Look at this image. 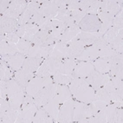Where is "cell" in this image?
I'll return each mask as SVG.
<instances>
[{
    "label": "cell",
    "mask_w": 123,
    "mask_h": 123,
    "mask_svg": "<svg viewBox=\"0 0 123 123\" xmlns=\"http://www.w3.org/2000/svg\"><path fill=\"white\" fill-rule=\"evenodd\" d=\"M68 88L75 101L83 103H90L94 101L95 90L88 85L84 78H73Z\"/></svg>",
    "instance_id": "6da1fadb"
},
{
    "label": "cell",
    "mask_w": 123,
    "mask_h": 123,
    "mask_svg": "<svg viewBox=\"0 0 123 123\" xmlns=\"http://www.w3.org/2000/svg\"><path fill=\"white\" fill-rule=\"evenodd\" d=\"M7 81V88H8V95L7 100L9 101L11 108L17 111H21L23 100H24V88H23L19 84L12 78Z\"/></svg>",
    "instance_id": "7a4b0ae2"
},
{
    "label": "cell",
    "mask_w": 123,
    "mask_h": 123,
    "mask_svg": "<svg viewBox=\"0 0 123 123\" xmlns=\"http://www.w3.org/2000/svg\"><path fill=\"white\" fill-rule=\"evenodd\" d=\"M53 82L54 81H53L52 77H40L35 75L29 81V83L24 88V92L27 95L35 97L43 88Z\"/></svg>",
    "instance_id": "3957f363"
},
{
    "label": "cell",
    "mask_w": 123,
    "mask_h": 123,
    "mask_svg": "<svg viewBox=\"0 0 123 123\" xmlns=\"http://www.w3.org/2000/svg\"><path fill=\"white\" fill-rule=\"evenodd\" d=\"M75 99L71 98L68 101L62 103L56 118V123H74L73 114H74Z\"/></svg>",
    "instance_id": "277c9868"
},
{
    "label": "cell",
    "mask_w": 123,
    "mask_h": 123,
    "mask_svg": "<svg viewBox=\"0 0 123 123\" xmlns=\"http://www.w3.org/2000/svg\"><path fill=\"white\" fill-rule=\"evenodd\" d=\"M80 31L84 32H98L101 26V22L97 15L86 14L79 23Z\"/></svg>",
    "instance_id": "5b68a950"
},
{
    "label": "cell",
    "mask_w": 123,
    "mask_h": 123,
    "mask_svg": "<svg viewBox=\"0 0 123 123\" xmlns=\"http://www.w3.org/2000/svg\"><path fill=\"white\" fill-rule=\"evenodd\" d=\"M55 89H56V84L55 82L46 86L45 88H43L37 95L34 97L35 99V103L38 108H42L49 101L54 98Z\"/></svg>",
    "instance_id": "8992f818"
},
{
    "label": "cell",
    "mask_w": 123,
    "mask_h": 123,
    "mask_svg": "<svg viewBox=\"0 0 123 123\" xmlns=\"http://www.w3.org/2000/svg\"><path fill=\"white\" fill-rule=\"evenodd\" d=\"M92 114L90 112L88 103H83L81 101H75L74 106V114H73V122L83 123L86 119L89 118Z\"/></svg>",
    "instance_id": "52a82bcc"
},
{
    "label": "cell",
    "mask_w": 123,
    "mask_h": 123,
    "mask_svg": "<svg viewBox=\"0 0 123 123\" xmlns=\"http://www.w3.org/2000/svg\"><path fill=\"white\" fill-rule=\"evenodd\" d=\"M31 43L33 46H52L55 43H56L57 41L50 35V33L47 31L39 30L37 33L34 36L32 39L31 40Z\"/></svg>",
    "instance_id": "ba28073f"
},
{
    "label": "cell",
    "mask_w": 123,
    "mask_h": 123,
    "mask_svg": "<svg viewBox=\"0 0 123 123\" xmlns=\"http://www.w3.org/2000/svg\"><path fill=\"white\" fill-rule=\"evenodd\" d=\"M29 1L26 0H12L9 5V8L4 15L11 17L18 20L21 15L25 12L28 7Z\"/></svg>",
    "instance_id": "9c48e42d"
},
{
    "label": "cell",
    "mask_w": 123,
    "mask_h": 123,
    "mask_svg": "<svg viewBox=\"0 0 123 123\" xmlns=\"http://www.w3.org/2000/svg\"><path fill=\"white\" fill-rule=\"evenodd\" d=\"M110 75L108 74H101L100 72L94 70L88 76H87L84 79L88 83L90 87H92L95 90L98 89L100 88L104 87L107 82L109 81Z\"/></svg>",
    "instance_id": "30bf717a"
},
{
    "label": "cell",
    "mask_w": 123,
    "mask_h": 123,
    "mask_svg": "<svg viewBox=\"0 0 123 123\" xmlns=\"http://www.w3.org/2000/svg\"><path fill=\"white\" fill-rule=\"evenodd\" d=\"M94 43L88 42V41H82V40H75L73 39L68 43V58L76 59L77 57L81 55V53L84 50L86 47L92 45Z\"/></svg>",
    "instance_id": "8fae6325"
},
{
    "label": "cell",
    "mask_w": 123,
    "mask_h": 123,
    "mask_svg": "<svg viewBox=\"0 0 123 123\" xmlns=\"http://www.w3.org/2000/svg\"><path fill=\"white\" fill-rule=\"evenodd\" d=\"M94 70H95V68L92 62L77 61L76 65L72 73V77L73 78H86Z\"/></svg>",
    "instance_id": "7c38bea8"
},
{
    "label": "cell",
    "mask_w": 123,
    "mask_h": 123,
    "mask_svg": "<svg viewBox=\"0 0 123 123\" xmlns=\"http://www.w3.org/2000/svg\"><path fill=\"white\" fill-rule=\"evenodd\" d=\"M110 76H116L123 79V54L118 53L116 55L110 58Z\"/></svg>",
    "instance_id": "4fadbf2b"
},
{
    "label": "cell",
    "mask_w": 123,
    "mask_h": 123,
    "mask_svg": "<svg viewBox=\"0 0 123 123\" xmlns=\"http://www.w3.org/2000/svg\"><path fill=\"white\" fill-rule=\"evenodd\" d=\"M38 108H39L36 105V103L31 104L21 108L16 123H33L34 117Z\"/></svg>",
    "instance_id": "5bb4252c"
},
{
    "label": "cell",
    "mask_w": 123,
    "mask_h": 123,
    "mask_svg": "<svg viewBox=\"0 0 123 123\" xmlns=\"http://www.w3.org/2000/svg\"><path fill=\"white\" fill-rule=\"evenodd\" d=\"M58 8L54 4L53 0L41 1V7H40V12L47 20L55 19V16L57 15Z\"/></svg>",
    "instance_id": "9a60e30c"
},
{
    "label": "cell",
    "mask_w": 123,
    "mask_h": 123,
    "mask_svg": "<svg viewBox=\"0 0 123 123\" xmlns=\"http://www.w3.org/2000/svg\"><path fill=\"white\" fill-rule=\"evenodd\" d=\"M1 58H3L5 61L7 62L10 68L14 73L16 71L19 70L20 68H22L23 63L26 58V55L21 54V53H18V54L12 55H1Z\"/></svg>",
    "instance_id": "2e32d148"
},
{
    "label": "cell",
    "mask_w": 123,
    "mask_h": 123,
    "mask_svg": "<svg viewBox=\"0 0 123 123\" xmlns=\"http://www.w3.org/2000/svg\"><path fill=\"white\" fill-rule=\"evenodd\" d=\"M18 26V20L6 15H0V31L5 34L15 32Z\"/></svg>",
    "instance_id": "e0dca14e"
},
{
    "label": "cell",
    "mask_w": 123,
    "mask_h": 123,
    "mask_svg": "<svg viewBox=\"0 0 123 123\" xmlns=\"http://www.w3.org/2000/svg\"><path fill=\"white\" fill-rule=\"evenodd\" d=\"M35 73L31 72V71L24 69V68H20L19 70L16 71L13 74V79L15 80L18 84H19L23 88H25L29 81H31L34 76Z\"/></svg>",
    "instance_id": "ac0fdd59"
},
{
    "label": "cell",
    "mask_w": 123,
    "mask_h": 123,
    "mask_svg": "<svg viewBox=\"0 0 123 123\" xmlns=\"http://www.w3.org/2000/svg\"><path fill=\"white\" fill-rule=\"evenodd\" d=\"M97 58H99V49L92 44V45L86 47L84 50L81 53V55L75 60L84 62H94Z\"/></svg>",
    "instance_id": "d6986e66"
},
{
    "label": "cell",
    "mask_w": 123,
    "mask_h": 123,
    "mask_svg": "<svg viewBox=\"0 0 123 123\" xmlns=\"http://www.w3.org/2000/svg\"><path fill=\"white\" fill-rule=\"evenodd\" d=\"M53 46H47V47H42V46H32L28 52L27 56L31 57H38V58H43L46 59L50 55L52 52Z\"/></svg>",
    "instance_id": "ffe728a7"
},
{
    "label": "cell",
    "mask_w": 123,
    "mask_h": 123,
    "mask_svg": "<svg viewBox=\"0 0 123 123\" xmlns=\"http://www.w3.org/2000/svg\"><path fill=\"white\" fill-rule=\"evenodd\" d=\"M68 43H64L62 42H57L56 43L54 44L52 52H51L49 56L60 60H63L65 58H68Z\"/></svg>",
    "instance_id": "44dd1931"
},
{
    "label": "cell",
    "mask_w": 123,
    "mask_h": 123,
    "mask_svg": "<svg viewBox=\"0 0 123 123\" xmlns=\"http://www.w3.org/2000/svg\"><path fill=\"white\" fill-rule=\"evenodd\" d=\"M54 98L57 100L61 104L73 98L68 85H56Z\"/></svg>",
    "instance_id": "7402d4cb"
},
{
    "label": "cell",
    "mask_w": 123,
    "mask_h": 123,
    "mask_svg": "<svg viewBox=\"0 0 123 123\" xmlns=\"http://www.w3.org/2000/svg\"><path fill=\"white\" fill-rule=\"evenodd\" d=\"M45 59L43 58H38V57H31V56H26L25 60H24V63H23L22 68L27 69V70L31 71V72L36 73L39 67L41 66V64L43 63V62Z\"/></svg>",
    "instance_id": "603a6c76"
},
{
    "label": "cell",
    "mask_w": 123,
    "mask_h": 123,
    "mask_svg": "<svg viewBox=\"0 0 123 123\" xmlns=\"http://www.w3.org/2000/svg\"><path fill=\"white\" fill-rule=\"evenodd\" d=\"M60 106H61V103L59 101L55 100V98H53L51 101H49L48 103L43 106L42 108L49 114V116L55 121V122H56V118L57 115H58V112H59Z\"/></svg>",
    "instance_id": "cb8c5ba5"
},
{
    "label": "cell",
    "mask_w": 123,
    "mask_h": 123,
    "mask_svg": "<svg viewBox=\"0 0 123 123\" xmlns=\"http://www.w3.org/2000/svg\"><path fill=\"white\" fill-rule=\"evenodd\" d=\"M19 52L17 44L11 43L5 40L0 41V55H12Z\"/></svg>",
    "instance_id": "d4e9b609"
},
{
    "label": "cell",
    "mask_w": 123,
    "mask_h": 123,
    "mask_svg": "<svg viewBox=\"0 0 123 123\" xmlns=\"http://www.w3.org/2000/svg\"><path fill=\"white\" fill-rule=\"evenodd\" d=\"M92 62L95 71L101 74H108L110 69V58H97Z\"/></svg>",
    "instance_id": "484cf974"
},
{
    "label": "cell",
    "mask_w": 123,
    "mask_h": 123,
    "mask_svg": "<svg viewBox=\"0 0 123 123\" xmlns=\"http://www.w3.org/2000/svg\"><path fill=\"white\" fill-rule=\"evenodd\" d=\"M80 28L78 25H75V26L68 27V28L64 31V32L62 33L61 37V41L64 43H68L72 41L74 38L78 35V33L80 32Z\"/></svg>",
    "instance_id": "4316f807"
},
{
    "label": "cell",
    "mask_w": 123,
    "mask_h": 123,
    "mask_svg": "<svg viewBox=\"0 0 123 123\" xmlns=\"http://www.w3.org/2000/svg\"><path fill=\"white\" fill-rule=\"evenodd\" d=\"M45 61H46L47 66H48V68L49 72H50L51 75L57 74V73H60L62 64V60L49 56L48 58L45 59Z\"/></svg>",
    "instance_id": "83f0119b"
},
{
    "label": "cell",
    "mask_w": 123,
    "mask_h": 123,
    "mask_svg": "<svg viewBox=\"0 0 123 123\" xmlns=\"http://www.w3.org/2000/svg\"><path fill=\"white\" fill-rule=\"evenodd\" d=\"M77 61L73 58H65L62 60V64L60 74H63L67 75H72V73L74 71Z\"/></svg>",
    "instance_id": "f1b7e54d"
},
{
    "label": "cell",
    "mask_w": 123,
    "mask_h": 123,
    "mask_svg": "<svg viewBox=\"0 0 123 123\" xmlns=\"http://www.w3.org/2000/svg\"><path fill=\"white\" fill-rule=\"evenodd\" d=\"M123 102H111L105 108L107 114V123H114L117 108L122 107Z\"/></svg>",
    "instance_id": "f546056e"
},
{
    "label": "cell",
    "mask_w": 123,
    "mask_h": 123,
    "mask_svg": "<svg viewBox=\"0 0 123 123\" xmlns=\"http://www.w3.org/2000/svg\"><path fill=\"white\" fill-rule=\"evenodd\" d=\"M55 121L43 108H39L34 117L33 123H54Z\"/></svg>",
    "instance_id": "4dcf8cb0"
},
{
    "label": "cell",
    "mask_w": 123,
    "mask_h": 123,
    "mask_svg": "<svg viewBox=\"0 0 123 123\" xmlns=\"http://www.w3.org/2000/svg\"><path fill=\"white\" fill-rule=\"evenodd\" d=\"M104 88H105V89L107 90L108 93L109 94L112 102H123V98L120 96L117 89L115 88V87L113 85V83L111 81H108V82L104 85Z\"/></svg>",
    "instance_id": "1f68e13d"
},
{
    "label": "cell",
    "mask_w": 123,
    "mask_h": 123,
    "mask_svg": "<svg viewBox=\"0 0 123 123\" xmlns=\"http://www.w3.org/2000/svg\"><path fill=\"white\" fill-rule=\"evenodd\" d=\"M19 113V111L11 108L4 114H0V121L2 123H16Z\"/></svg>",
    "instance_id": "d6a6232c"
},
{
    "label": "cell",
    "mask_w": 123,
    "mask_h": 123,
    "mask_svg": "<svg viewBox=\"0 0 123 123\" xmlns=\"http://www.w3.org/2000/svg\"><path fill=\"white\" fill-rule=\"evenodd\" d=\"M101 37V36L99 34V32H84V31H80L79 33H78V35L74 39L95 43Z\"/></svg>",
    "instance_id": "836d02e7"
},
{
    "label": "cell",
    "mask_w": 123,
    "mask_h": 123,
    "mask_svg": "<svg viewBox=\"0 0 123 123\" xmlns=\"http://www.w3.org/2000/svg\"><path fill=\"white\" fill-rule=\"evenodd\" d=\"M113 49L116 51L117 53H123V28L120 29L118 31V35L114 40L112 42V43L109 45Z\"/></svg>",
    "instance_id": "e575fe53"
},
{
    "label": "cell",
    "mask_w": 123,
    "mask_h": 123,
    "mask_svg": "<svg viewBox=\"0 0 123 123\" xmlns=\"http://www.w3.org/2000/svg\"><path fill=\"white\" fill-rule=\"evenodd\" d=\"M51 77H52L53 81L56 85H68L70 83L71 80L73 79L72 75H63V74H60V73L52 75Z\"/></svg>",
    "instance_id": "d590c367"
},
{
    "label": "cell",
    "mask_w": 123,
    "mask_h": 123,
    "mask_svg": "<svg viewBox=\"0 0 123 123\" xmlns=\"http://www.w3.org/2000/svg\"><path fill=\"white\" fill-rule=\"evenodd\" d=\"M25 26H26V32H25V34H24V36L22 38L25 39L26 41L31 42V40L32 39V37L37 33V31L40 30V27L37 26V24H32V23L31 24H25Z\"/></svg>",
    "instance_id": "8d00e7d4"
},
{
    "label": "cell",
    "mask_w": 123,
    "mask_h": 123,
    "mask_svg": "<svg viewBox=\"0 0 123 123\" xmlns=\"http://www.w3.org/2000/svg\"><path fill=\"white\" fill-rule=\"evenodd\" d=\"M94 100H101V101H108V102H112L109 94H108V91L105 89L104 87L100 88H98V89L95 90V98H94Z\"/></svg>",
    "instance_id": "74e56055"
},
{
    "label": "cell",
    "mask_w": 123,
    "mask_h": 123,
    "mask_svg": "<svg viewBox=\"0 0 123 123\" xmlns=\"http://www.w3.org/2000/svg\"><path fill=\"white\" fill-rule=\"evenodd\" d=\"M118 53L113 49L109 45L99 49V58H111L116 55Z\"/></svg>",
    "instance_id": "f35d334b"
},
{
    "label": "cell",
    "mask_w": 123,
    "mask_h": 123,
    "mask_svg": "<svg viewBox=\"0 0 123 123\" xmlns=\"http://www.w3.org/2000/svg\"><path fill=\"white\" fill-rule=\"evenodd\" d=\"M17 46H18V49H19V52L27 56L30 49L33 46V45H32V43H31V42L26 41V40L24 39V38H20V40L18 41V43H17Z\"/></svg>",
    "instance_id": "ab89813d"
},
{
    "label": "cell",
    "mask_w": 123,
    "mask_h": 123,
    "mask_svg": "<svg viewBox=\"0 0 123 123\" xmlns=\"http://www.w3.org/2000/svg\"><path fill=\"white\" fill-rule=\"evenodd\" d=\"M118 31H119V30H117V29L114 28V27H112V26L106 31V33L103 35V37L105 38V40L108 42V45H110V44L112 43V42L114 40V38L117 37Z\"/></svg>",
    "instance_id": "60d3db41"
},
{
    "label": "cell",
    "mask_w": 123,
    "mask_h": 123,
    "mask_svg": "<svg viewBox=\"0 0 123 123\" xmlns=\"http://www.w3.org/2000/svg\"><path fill=\"white\" fill-rule=\"evenodd\" d=\"M109 81L115 87L120 96L123 98V79H121V78L116 76H110Z\"/></svg>",
    "instance_id": "b9f144b4"
},
{
    "label": "cell",
    "mask_w": 123,
    "mask_h": 123,
    "mask_svg": "<svg viewBox=\"0 0 123 123\" xmlns=\"http://www.w3.org/2000/svg\"><path fill=\"white\" fill-rule=\"evenodd\" d=\"M35 75L37 76H40V77H51V74L49 72V70L45 60L43 62V63L41 64V66L39 67V68L35 73Z\"/></svg>",
    "instance_id": "7bdbcfd3"
},
{
    "label": "cell",
    "mask_w": 123,
    "mask_h": 123,
    "mask_svg": "<svg viewBox=\"0 0 123 123\" xmlns=\"http://www.w3.org/2000/svg\"><path fill=\"white\" fill-rule=\"evenodd\" d=\"M123 12L121 11L118 14L114 16V18L112 20V27L120 30V29L123 28Z\"/></svg>",
    "instance_id": "ee69618b"
},
{
    "label": "cell",
    "mask_w": 123,
    "mask_h": 123,
    "mask_svg": "<svg viewBox=\"0 0 123 123\" xmlns=\"http://www.w3.org/2000/svg\"><path fill=\"white\" fill-rule=\"evenodd\" d=\"M86 12L82 11L81 10H76V11H70V16L71 18H73V20L75 22L76 24H79V23L81 22L82 18L85 17L86 15Z\"/></svg>",
    "instance_id": "f6af8a7d"
},
{
    "label": "cell",
    "mask_w": 123,
    "mask_h": 123,
    "mask_svg": "<svg viewBox=\"0 0 123 123\" xmlns=\"http://www.w3.org/2000/svg\"><path fill=\"white\" fill-rule=\"evenodd\" d=\"M66 8L69 11L80 10V1L79 0H66Z\"/></svg>",
    "instance_id": "bcb514c9"
},
{
    "label": "cell",
    "mask_w": 123,
    "mask_h": 123,
    "mask_svg": "<svg viewBox=\"0 0 123 123\" xmlns=\"http://www.w3.org/2000/svg\"><path fill=\"white\" fill-rule=\"evenodd\" d=\"M100 5H101V0H94L92 5L90 6L87 14H93V15H97L99 12Z\"/></svg>",
    "instance_id": "7dc6e473"
},
{
    "label": "cell",
    "mask_w": 123,
    "mask_h": 123,
    "mask_svg": "<svg viewBox=\"0 0 123 123\" xmlns=\"http://www.w3.org/2000/svg\"><path fill=\"white\" fill-rule=\"evenodd\" d=\"M11 108V105H10L8 100L5 99V98H0V114H4Z\"/></svg>",
    "instance_id": "c3c4849f"
},
{
    "label": "cell",
    "mask_w": 123,
    "mask_h": 123,
    "mask_svg": "<svg viewBox=\"0 0 123 123\" xmlns=\"http://www.w3.org/2000/svg\"><path fill=\"white\" fill-rule=\"evenodd\" d=\"M94 0H81L80 1V10L88 13L90 6L92 5Z\"/></svg>",
    "instance_id": "681fc988"
},
{
    "label": "cell",
    "mask_w": 123,
    "mask_h": 123,
    "mask_svg": "<svg viewBox=\"0 0 123 123\" xmlns=\"http://www.w3.org/2000/svg\"><path fill=\"white\" fill-rule=\"evenodd\" d=\"M8 88H7V81H0V98L7 99Z\"/></svg>",
    "instance_id": "f907efd6"
},
{
    "label": "cell",
    "mask_w": 123,
    "mask_h": 123,
    "mask_svg": "<svg viewBox=\"0 0 123 123\" xmlns=\"http://www.w3.org/2000/svg\"><path fill=\"white\" fill-rule=\"evenodd\" d=\"M19 40H20V37L16 34V32L8 33V34H6V36H5V41L8 43H11L17 44Z\"/></svg>",
    "instance_id": "816d5d0a"
},
{
    "label": "cell",
    "mask_w": 123,
    "mask_h": 123,
    "mask_svg": "<svg viewBox=\"0 0 123 123\" xmlns=\"http://www.w3.org/2000/svg\"><path fill=\"white\" fill-rule=\"evenodd\" d=\"M33 103H35V99H34V97L31 96V95H27L26 93H25L24 100H23V103H22L21 108H24V107H26V106L31 105V104H33Z\"/></svg>",
    "instance_id": "f5cc1de1"
},
{
    "label": "cell",
    "mask_w": 123,
    "mask_h": 123,
    "mask_svg": "<svg viewBox=\"0 0 123 123\" xmlns=\"http://www.w3.org/2000/svg\"><path fill=\"white\" fill-rule=\"evenodd\" d=\"M11 1L9 0H1L0 1V15H4L7 11Z\"/></svg>",
    "instance_id": "db71d44e"
},
{
    "label": "cell",
    "mask_w": 123,
    "mask_h": 123,
    "mask_svg": "<svg viewBox=\"0 0 123 123\" xmlns=\"http://www.w3.org/2000/svg\"><path fill=\"white\" fill-rule=\"evenodd\" d=\"M123 122V109L122 107L117 108V112L114 117V123H122Z\"/></svg>",
    "instance_id": "11a10c76"
},
{
    "label": "cell",
    "mask_w": 123,
    "mask_h": 123,
    "mask_svg": "<svg viewBox=\"0 0 123 123\" xmlns=\"http://www.w3.org/2000/svg\"><path fill=\"white\" fill-rule=\"evenodd\" d=\"M92 103L98 108V110H101V109H103L105 108L108 105L109 103L111 102H108V101H101V100H94L92 101Z\"/></svg>",
    "instance_id": "9f6ffc18"
},
{
    "label": "cell",
    "mask_w": 123,
    "mask_h": 123,
    "mask_svg": "<svg viewBox=\"0 0 123 123\" xmlns=\"http://www.w3.org/2000/svg\"><path fill=\"white\" fill-rule=\"evenodd\" d=\"M93 45L96 46L98 49H101L104 46H108V42L105 40V38L103 37V36H102V37H101L98 38V39H97L96 41L93 43Z\"/></svg>",
    "instance_id": "6f0895ef"
},
{
    "label": "cell",
    "mask_w": 123,
    "mask_h": 123,
    "mask_svg": "<svg viewBox=\"0 0 123 123\" xmlns=\"http://www.w3.org/2000/svg\"><path fill=\"white\" fill-rule=\"evenodd\" d=\"M15 32L20 38H22L26 32V26L25 25H18Z\"/></svg>",
    "instance_id": "680465c9"
},
{
    "label": "cell",
    "mask_w": 123,
    "mask_h": 123,
    "mask_svg": "<svg viewBox=\"0 0 123 123\" xmlns=\"http://www.w3.org/2000/svg\"><path fill=\"white\" fill-rule=\"evenodd\" d=\"M5 68L2 64H0V81H5Z\"/></svg>",
    "instance_id": "91938a15"
}]
</instances>
